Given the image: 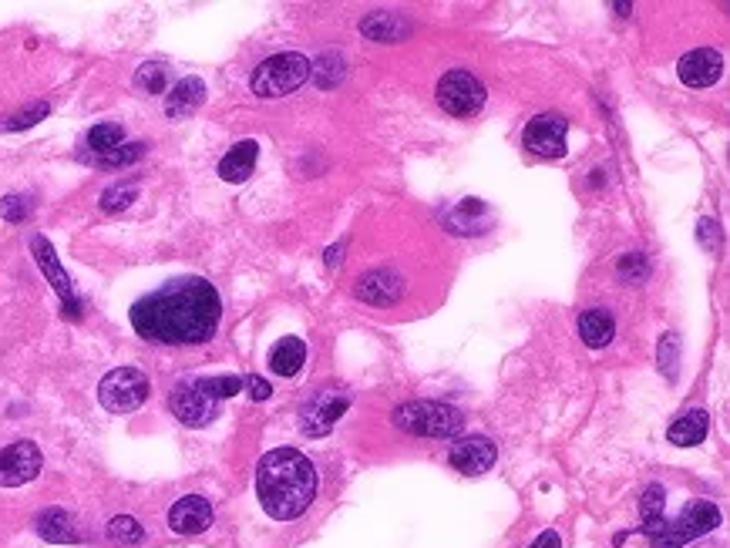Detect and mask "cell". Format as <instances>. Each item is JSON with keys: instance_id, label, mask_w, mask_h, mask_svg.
Listing matches in <instances>:
<instances>
[{"instance_id": "cell-1", "label": "cell", "mask_w": 730, "mask_h": 548, "mask_svg": "<svg viewBox=\"0 0 730 548\" xmlns=\"http://www.w3.org/2000/svg\"><path fill=\"white\" fill-rule=\"evenodd\" d=\"M223 320V300L216 286L202 276H179L162 290L142 296L132 306V327L142 340L169 343V347H189L216 337Z\"/></svg>"}, {"instance_id": "cell-2", "label": "cell", "mask_w": 730, "mask_h": 548, "mask_svg": "<svg viewBox=\"0 0 730 548\" xmlns=\"http://www.w3.org/2000/svg\"><path fill=\"white\" fill-rule=\"evenodd\" d=\"M256 495L270 518L293 522L317 498V468L297 448H276L256 464Z\"/></svg>"}, {"instance_id": "cell-3", "label": "cell", "mask_w": 730, "mask_h": 548, "mask_svg": "<svg viewBox=\"0 0 730 548\" xmlns=\"http://www.w3.org/2000/svg\"><path fill=\"white\" fill-rule=\"evenodd\" d=\"M391 421L408 434H418V438H438L448 441L465 427V414L451 404H438V401H408L401 404L391 414Z\"/></svg>"}, {"instance_id": "cell-4", "label": "cell", "mask_w": 730, "mask_h": 548, "mask_svg": "<svg viewBox=\"0 0 730 548\" xmlns=\"http://www.w3.org/2000/svg\"><path fill=\"white\" fill-rule=\"evenodd\" d=\"M307 78H310V61L297 51H283L266 58L253 71L249 88H253L256 98H283V95H293Z\"/></svg>"}, {"instance_id": "cell-5", "label": "cell", "mask_w": 730, "mask_h": 548, "mask_svg": "<svg viewBox=\"0 0 730 548\" xmlns=\"http://www.w3.org/2000/svg\"><path fill=\"white\" fill-rule=\"evenodd\" d=\"M717 525H720V512L714 501H693L690 508H683V512L673 518V522L663 518L660 528L646 538H650L653 548H683L687 542H693V538L714 532Z\"/></svg>"}, {"instance_id": "cell-6", "label": "cell", "mask_w": 730, "mask_h": 548, "mask_svg": "<svg viewBox=\"0 0 730 548\" xmlns=\"http://www.w3.org/2000/svg\"><path fill=\"white\" fill-rule=\"evenodd\" d=\"M149 394H152L149 377L135 367H118V370H112V374L101 377V384H98V401L105 411H112V414L138 411V407L149 401Z\"/></svg>"}, {"instance_id": "cell-7", "label": "cell", "mask_w": 730, "mask_h": 548, "mask_svg": "<svg viewBox=\"0 0 730 548\" xmlns=\"http://www.w3.org/2000/svg\"><path fill=\"white\" fill-rule=\"evenodd\" d=\"M438 105L455 118H471L485 105V85L471 71H448L438 81Z\"/></svg>"}, {"instance_id": "cell-8", "label": "cell", "mask_w": 730, "mask_h": 548, "mask_svg": "<svg viewBox=\"0 0 730 548\" xmlns=\"http://www.w3.org/2000/svg\"><path fill=\"white\" fill-rule=\"evenodd\" d=\"M347 407H350V394H344V390H337V387L317 390V394H313L300 411L303 434H310V438H323V434H330L340 417L347 414Z\"/></svg>"}, {"instance_id": "cell-9", "label": "cell", "mask_w": 730, "mask_h": 548, "mask_svg": "<svg viewBox=\"0 0 730 548\" xmlns=\"http://www.w3.org/2000/svg\"><path fill=\"white\" fill-rule=\"evenodd\" d=\"M219 404L216 397L209 394V390H202L199 380H186V384H179L172 390L169 397V407L172 414L179 417L186 427H206L219 417Z\"/></svg>"}, {"instance_id": "cell-10", "label": "cell", "mask_w": 730, "mask_h": 548, "mask_svg": "<svg viewBox=\"0 0 730 548\" xmlns=\"http://www.w3.org/2000/svg\"><path fill=\"white\" fill-rule=\"evenodd\" d=\"M566 132H569L566 118L545 111V115H535L532 122L525 125L522 145L529 148L532 155H539V159H562V155H566Z\"/></svg>"}, {"instance_id": "cell-11", "label": "cell", "mask_w": 730, "mask_h": 548, "mask_svg": "<svg viewBox=\"0 0 730 548\" xmlns=\"http://www.w3.org/2000/svg\"><path fill=\"white\" fill-rule=\"evenodd\" d=\"M41 448L34 441H14L0 451V488H17L38 478L41 471Z\"/></svg>"}, {"instance_id": "cell-12", "label": "cell", "mask_w": 730, "mask_h": 548, "mask_svg": "<svg viewBox=\"0 0 730 548\" xmlns=\"http://www.w3.org/2000/svg\"><path fill=\"white\" fill-rule=\"evenodd\" d=\"M31 253H34V263L41 266V273L48 276V283L54 286V293L61 296L64 313H68L71 320H78V317H81V300H78L75 286H71V280H68V273H64V269H61L58 253H54V246H51L44 236H31Z\"/></svg>"}, {"instance_id": "cell-13", "label": "cell", "mask_w": 730, "mask_h": 548, "mask_svg": "<svg viewBox=\"0 0 730 548\" xmlns=\"http://www.w3.org/2000/svg\"><path fill=\"white\" fill-rule=\"evenodd\" d=\"M495 458H498V448L488 438H482V434L458 438L455 444H451V451H448V464L455 471H461V475H468V478L485 475V471L495 464Z\"/></svg>"}, {"instance_id": "cell-14", "label": "cell", "mask_w": 730, "mask_h": 548, "mask_svg": "<svg viewBox=\"0 0 730 548\" xmlns=\"http://www.w3.org/2000/svg\"><path fill=\"white\" fill-rule=\"evenodd\" d=\"M677 71L687 88H710V85H717L720 74H724V58H720V51H714V48H697V51L683 54Z\"/></svg>"}, {"instance_id": "cell-15", "label": "cell", "mask_w": 730, "mask_h": 548, "mask_svg": "<svg viewBox=\"0 0 730 548\" xmlns=\"http://www.w3.org/2000/svg\"><path fill=\"white\" fill-rule=\"evenodd\" d=\"M212 525V505L202 495H186L169 508V528L179 535H202Z\"/></svg>"}, {"instance_id": "cell-16", "label": "cell", "mask_w": 730, "mask_h": 548, "mask_svg": "<svg viewBox=\"0 0 730 548\" xmlns=\"http://www.w3.org/2000/svg\"><path fill=\"white\" fill-rule=\"evenodd\" d=\"M357 300L371 303V306H391L401 300L404 293V283L401 276L391 273V269H371V273H364L357 280Z\"/></svg>"}, {"instance_id": "cell-17", "label": "cell", "mask_w": 730, "mask_h": 548, "mask_svg": "<svg viewBox=\"0 0 730 548\" xmlns=\"http://www.w3.org/2000/svg\"><path fill=\"white\" fill-rule=\"evenodd\" d=\"M256 159H260V145H256L253 138H246V142L233 145L223 155V162H219V175H223V182H233V185L246 182L256 169Z\"/></svg>"}, {"instance_id": "cell-18", "label": "cell", "mask_w": 730, "mask_h": 548, "mask_svg": "<svg viewBox=\"0 0 730 548\" xmlns=\"http://www.w3.org/2000/svg\"><path fill=\"white\" fill-rule=\"evenodd\" d=\"M202 101H206V85L199 78H182L179 85L165 98V115L169 118H189Z\"/></svg>"}, {"instance_id": "cell-19", "label": "cell", "mask_w": 730, "mask_h": 548, "mask_svg": "<svg viewBox=\"0 0 730 548\" xmlns=\"http://www.w3.org/2000/svg\"><path fill=\"white\" fill-rule=\"evenodd\" d=\"M307 364V343L300 337H283L280 343H273L270 350V370L276 377H293L300 374V367Z\"/></svg>"}, {"instance_id": "cell-20", "label": "cell", "mask_w": 730, "mask_h": 548, "mask_svg": "<svg viewBox=\"0 0 730 548\" xmlns=\"http://www.w3.org/2000/svg\"><path fill=\"white\" fill-rule=\"evenodd\" d=\"M576 327H579L582 343H586V347H593V350L606 347V343H613V337H616V320H613V313H609V310H586L579 317Z\"/></svg>"}, {"instance_id": "cell-21", "label": "cell", "mask_w": 730, "mask_h": 548, "mask_svg": "<svg viewBox=\"0 0 730 548\" xmlns=\"http://www.w3.org/2000/svg\"><path fill=\"white\" fill-rule=\"evenodd\" d=\"M707 431H710L707 411H690V414H683L670 424L667 441L677 444V448H697V444H704Z\"/></svg>"}, {"instance_id": "cell-22", "label": "cell", "mask_w": 730, "mask_h": 548, "mask_svg": "<svg viewBox=\"0 0 730 548\" xmlns=\"http://www.w3.org/2000/svg\"><path fill=\"white\" fill-rule=\"evenodd\" d=\"M360 34L371 37L377 44H391V41H404L411 34V24L401 14H371L360 21Z\"/></svg>"}, {"instance_id": "cell-23", "label": "cell", "mask_w": 730, "mask_h": 548, "mask_svg": "<svg viewBox=\"0 0 730 548\" xmlns=\"http://www.w3.org/2000/svg\"><path fill=\"white\" fill-rule=\"evenodd\" d=\"M38 535L44 538V542H54V545L81 542V535L75 528V518L64 512V508H48V512L38 515Z\"/></svg>"}, {"instance_id": "cell-24", "label": "cell", "mask_w": 730, "mask_h": 548, "mask_svg": "<svg viewBox=\"0 0 730 548\" xmlns=\"http://www.w3.org/2000/svg\"><path fill=\"white\" fill-rule=\"evenodd\" d=\"M663 508H667V498H663V488H660V485H650V488L643 491V498H640V512H643L640 532H643V535H653L656 528H660V522H663Z\"/></svg>"}, {"instance_id": "cell-25", "label": "cell", "mask_w": 730, "mask_h": 548, "mask_svg": "<svg viewBox=\"0 0 730 548\" xmlns=\"http://www.w3.org/2000/svg\"><path fill=\"white\" fill-rule=\"evenodd\" d=\"M122 138H125L122 125H115V122H101V125H95V128H91V132H88V148L101 159V155H108V152H112V148L122 145Z\"/></svg>"}, {"instance_id": "cell-26", "label": "cell", "mask_w": 730, "mask_h": 548, "mask_svg": "<svg viewBox=\"0 0 730 548\" xmlns=\"http://www.w3.org/2000/svg\"><path fill=\"white\" fill-rule=\"evenodd\" d=\"M165 85H169V68L165 64H142L135 71V88L145 91V95H162Z\"/></svg>"}, {"instance_id": "cell-27", "label": "cell", "mask_w": 730, "mask_h": 548, "mask_svg": "<svg viewBox=\"0 0 730 548\" xmlns=\"http://www.w3.org/2000/svg\"><path fill=\"white\" fill-rule=\"evenodd\" d=\"M135 195H138L135 182H118V185H112V189L101 192V209H105V212H122V209L132 206Z\"/></svg>"}, {"instance_id": "cell-28", "label": "cell", "mask_w": 730, "mask_h": 548, "mask_svg": "<svg viewBox=\"0 0 730 548\" xmlns=\"http://www.w3.org/2000/svg\"><path fill=\"white\" fill-rule=\"evenodd\" d=\"M310 74L317 78L320 88H334L340 78H344V61L337 54H323L317 64H310Z\"/></svg>"}, {"instance_id": "cell-29", "label": "cell", "mask_w": 730, "mask_h": 548, "mask_svg": "<svg viewBox=\"0 0 730 548\" xmlns=\"http://www.w3.org/2000/svg\"><path fill=\"white\" fill-rule=\"evenodd\" d=\"M108 535H112V542H118V545H138L145 538L142 525H138L132 515L112 518V525H108Z\"/></svg>"}, {"instance_id": "cell-30", "label": "cell", "mask_w": 730, "mask_h": 548, "mask_svg": "<svg viewBox=\"0 0 730 548\" xmlns=\"http://www.w3.org/2000/svg\"><path fill=\"white\" fill-rule=\"evenodd\" d=\"M145 155V145L142 142H128V145H118L112 148L108 155H101L98 165H105V169H125V165L138 162Z\"/></svg>"}, {"instance_id": "cell-31", "label": "cell", "mask_w": 730, "mask_h": 548, "mask_svg": "<svg viewBox=\"0 0 730 548\" xmlns=\"http://www.w3.org/2000/svg\"><path fill=\"white\" fill-rule=\"evenodd\" d=\"M656 360H660L663 374H667L670 380L677 377V360H680V337L677 333H663L660 347H656Z\"/></svg>"}, {"instance_id": "cell-32", "label": "cell", "mask_w": 730, "mask_h": 548, "mask_svg": "<svg viewBox=\"0 0 730 548\" xmlns=\"http://www.w3.org/2000/svg\"><path fill=\"white\" fill-rule=\"evenodd\" d=\"M48 105L44 101H38V105H31V108H24V111H17V115L7 118L0 128H7V132H24V128H31V125H38L41 118H48Z\"/></svg>"}, {"instance_id": "cell-33", "label": "cell", "mask_w": 730, "mask_h": 548, "mask_svg": "<svg viewBox=\"0 0 730 548\" xmlns=\"http://www.w3.org/2000/svg\"><path fill=\"white\" fill-rule=\"evenodd\" d=\"M202 390H209L216 401H226V397H236L243 390V377H202L199 380Z\"/></svg>"}, {"instance_id": "cell-34", "label": "cell", "mask_w": 730, "mask_h": 548, "mask_svg": "<svg viewBox=\"0 0 730 548\" xmlns=\"http://www.w3.org/2000/svg\"><path fill=\"white\" fill-rule=\"evenodd\" d=\"M0 216L7 222H24L31 216V199H24V195H7V199L0 202Z\"/></svg>"}, {"instance_id": "cell-35", "label": "cell", "mask_w": 730, "mask_h": 548, "mask_svg": "<svg viewBox=\"0 0 730 548\" xmlns=\"http://www.w3.org/2000/svg\"><path fill=\"white\" fill-rule=\"evenodd\" d=\"M243 387H249V397H253V401H266V397L273 394V387L266 384L263 377H249V380H243Z\"/></svg>"}, {"instance_id": "cell-36", "label": "cell", "mask_w": 730, "mask_h": 548, "mask_svg": "<svg viewBox=\"0 0 730 548\" xmlns=\"http://www.w3.org/2000/svg\"><path fill=\"white\" fill-rule=\"evenodd\" d=\"M646 276V263H643V256L640 253H633V256H623V263H619V276Z\"/></svg>"}, {"instance_id": "cell-37", "label": "cell", "mask_w": 730, "mask_h": 548, "mask_svg": "<svg viewBox=\"0 0 730 548\" xmlns=\"http://www.w3.org/2000/svg\"><path fill=\"white\" fill-rule=\"evenodd\" d=\"M529 548H562V538H559V532H552L549 528V532H542Z\"/></svg>"}, {"instance_id": "cell-38", "label": "cell", "mask_w": 730, "mask_h": 548, "mask_svg": "<svg viewBox=\"0 0 730 548\" xmlns=\"http://www.w3.org/2000/svg\"><path fill=\"white\" fill-rule=\"evenodd\" d=\"M340 259H344V243L327 249V266H340Z\"/></svg>"}]
</instances>
